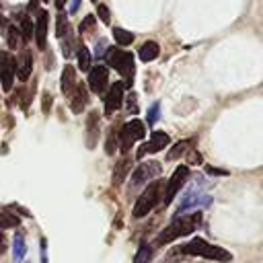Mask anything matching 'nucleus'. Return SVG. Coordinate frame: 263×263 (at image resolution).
Segmentation results:
<instances>
[{
  "instance_id": "f257e3e1",
  "label": "nucleus",
  "mask_w": 263,
  "mask_h": 263,
  "mask_svg": "<svg viewBox=\"0 0 263 263\" xmlns=\"http://www.w3.org/2000/svg\"><path fill=\"white\" fill-rule=\"evenodd\" d=\"M201 222V214L195 212V214H187V216H177L164 230H160V234L156 236V245L162 247V245H168L181 236H189Z\"/></svg>"
},
{
  "instance_id": "f03ea898",
  "label": "nucleus",
  "mask_w": 263,
  "mask_h": 263,
  "mask_svg": "<svg viewBox=\"0 0 263 263\" xmlns=\"http://www.w3.org/2000/svg\"><path fill=\"white\" fill-rule=\"evenodd\" d=\"M179 253L193 255V257H203V259L218 261V263H228V261H232V255H230L226 249L216 247V245H210L205 238H193V240H189L187 245H183V247L179 249Z\"/></svg>"
},
{
  "instance_id": "7ed1b4c3",
  "label": "nucleus",
  "mask_w": 263,
  "mask_h": 263,
  "mask_svg": "<svg viewBox=\"0 0 263 263\" xmlns=\"http://www.w3.org/2000/svg\"><path fill=\"white\" fill-rule=\"evenodd\" d=\"M105 58H107V64L113 66L125 78V86L129 88L132 86V78H134V70H136L132 53L129 51H123V49H117V47H109V51H107Z\"/></svg>"
},
{
  "instance_id": "20e7f679",
  "label": "nucleus",
  "mask_w": 263,
  "mask_h": 263,
  "mask_svg": "<svg viewBox=\"0 0 263 263\" xmlns=\"http://www.w3.org/2000/svg\"><path fill=\"white\" fill-rule=\"evenodd\" d=\"M162 183L160 181H152L142 193L140 197L136 199V205H134V218H144L156 203H158V197H160V191H162Z\"/></svg>"
},
{
  "instance_id": "39448f33",
  "label": "nucleus",
  "mask_w": 263,
  "mask_h": 263,
  "mask_svg": "<svg viewBox=\"0 0 263 263\" xmlns=\"http://www.w3.org/2000/svg\"><path fill=\"white\" fill-rule=\"evenodd\" d=\"M144 136H146V125L140 119H129L127 123H123V127L119 132V150L125 154Z\"/></svg>"
},
{
  "instance_id": "423d86ee",
  "label": "nucleus",
  "mask_w": 263,
  "mask_h": 263,
  "mask_svg": "<svg viewBox=\"0 0 263 263\" xmlns=\"http://www.w3.org/2000/svg\"><path fill=\"white\" fill-rule=\"evenodd\" d=\"M187 179H189V166H187V164H179V166L175 168V173L171 175L166 187H164V197H162V203H164V205H168V203L173 201V197L179 193V189L185 185Z\"/></svg>"
},
{
  "instance_id": "0eeeda50",
  "label": "nucleus",
  "mask_w": 263,
  "mask_h": 263,
  "mask_svg": "<svg viewBox=\"0 0 263 263\" xmlns=\"http://www.w3.org/2000/svg\"><path fill=\"white\" fill-rule=\"evenodd\" d=\"M16 70H18L16 58H14L12 53H8V51H0V82H2V88H4L6 92L12 88Z\"/></svg>"
},
{
  "instance_id": "6e6552de",
  "label": "nucleus",
  "mask_w": 263,
  "mask_h": 263,
  "mask_svg": "<svg viewBox=\"0 0 263 263\" xmlns=\"http://www.w3.org/2000/svg\"><path fill=\"white\" fill-rule=\"evenodd\" d=\"M107 82H109V70L107 66H92L90 72H88V78H86V84L92 92L97 95H103L105 88H107Z\"/></svg>"
},
{
  "instance_id": "1a4fd4ad",
  "label": "nucleus",
  "mask_w": 263,
  "mask_h": 263,
  "mask_svg": "<svg viewBox=\"0 0 263 263\" xmlns=\"http://www.w3.org/2000/svg\"><path fill=\"white\" fill-rule=\"evenodd\" d=\"M160 175V164L158 162H142L136 171H134V175H132V187H138V185H144L146 181H150V179H156Z\"/></svg>"
},
{
  "instance_id": "9d476101",
  "label": "nucleus",
  "mask_w": 263,
  "mask_h": 263,
  "mask_svg": "<svg viewBox=\"0 0 263 263\" xmlns=\"http://www.w3.org/2000/svg\"><path fill=\"white\" fill-rule=\"evenodd\" d=\"M168 142H171L168 134H164V132H152L150 142H146V144H142V146L138 148V160H140L144 154H154V152H158V150L166 148V146H168Z\"/></svg>"
},
{
  "instance_id": "9b49d317",
  "label": "nucleus",
  "mask_w": 263,
  "mask_h": 263,
  "mask_svg": "<svg viewBox=\"0 0 263 263\" xmlns=\"http://www.w3.org/2000/svg\"><path fill=\"white\" fill-rule=\"evenodd\" d=\"M123 90H125L123 82H113L111 84L109 95L105 99V115H111L117 109H121V105H123Z\"/></svg>"
},
{
  "instance_id": "f8f14e48",
  "label": "nucleus",
  "mask_w": 263,
  "mask_h": 263,
  "mask_svg": "<svg viewBox=\"0 0 263 263\" xmlns=\"http://www.w3.org/2000/svg\"><path fill=\"white\" fill-rule=\"evenodd\" d=\"M47 16L49 14L45 10H39L37 12V21H35V41H37V47L41 51L47 49V23H49Z\"/></svg>"
},
{
  "instance_id": "ddd939ff",
  "label": "nucleus",
  "mask_w": 263,
  "mask_h": 263,
  "mask_svg": "<svg viewBox=\"0 0 263 263\" xmlns=\"http://www.w3.org/2000/svg\"><path fill=\"white\" fill-rule=\"evenodd\" d=\"M31 70H33V55L27 47L21 49V55H18V70H16V76L25 82L29 76H31Z\"/></svg>"
},
{
  "instance_id": "4468645a",
  "label": "nucleus",
  "mask_w": 263,
  "mask_h": 263,
  "mask_svg": "<svg viewBox=\"0 0 263 263\" xmlns=\"http://www.w3.org/2000/svg\"><path fill=\"white\" fill-rule=\"evenodd\" d=\"M86 103H88L86 88H84L82 84H76V88H74L72 95H70V109H72L74 113H80V111L86 107Z\"/></svg>"
},
{
  "instance_id": "2eb2a0df",
  "label": "nucleus",
  "mask_w": 263,
  "mask_h": 263,
  "mask_svg": "<svg viewBox=\"0 0 263 263\" xmlns=\"http://www.w3.org/2000/svg\"><path fill=\"white\" fill-rule=\"evenodd\" d=\"M60 82H62V92L64 95H72V90L76 88V72H74V66H70V64L64 66Z\"/></svg>"
},
{
  "instance_id": "dca6fc26",
  "label": "nucleus",
  "mask_w": 263,
  "mask_h": 263,
  "mask_svg": "<svg viewBox=\"0 0 263 263\" xmlns=\"http://www.w3.org/2000/svg\"><path fill=\"white\" fill-rule=\"evenodd\" d=\"M86 132H88V136H86V146H88V148H95L97 136H99V113H97V111H90L88 121H86Z\"/></svg>"
},
{
  "instance_id": "f3484780",
  "label": "nucleus",
  "mask_w": 263,
  "mask_h": 263,
  "mask_svg": "<svg viewBox=\"0 0 263 263\" xmlns=\"http://www.w3.org/2000/svg\"><path fill=\"white\" fill-rule=\"evenodd\" d=\"M27 253V242H25V236L23 232H16V236L12 238V261L14 263H21L23 257Z\"/></svg>"
},
{
  "instance_id": "a211bd4d",
  "label": "nucleus",
  "mask_w": 263,
  "mask_h": 263,
  "mask_svg": "<svg viewBox=\"0 0 263 263\" xmlns=\"http://www.w3.org/2000/svg\"><path fill=\"white\" fill-rule=\"evenodd\" d=\"M140 60L142 62H152V60H156L158 58V53H160V47H158V43L156 41H146L142 47H140Z\"/></svg>"
},
{
  "instance_id": "6ab92c4d",
  "label": "nucleus",
  "mask_w": 263,
  "mask_h": 263,
  "mask_svg": "<svg viewBox=\"0 0 263 263\" xmlns=\"http://www.w3.org/2000/svg\"><path fill=\"white\" fill-rule=\"evenodd\" d=\"M18 224H21V220L16 214H12V210H8V208L0 210V228H16Z\"/></svg>"
},
{
  "instance_id": "aec40b11",
  "label": "nucleus",
  "mask_w": 263,
  "mask_h": 263,
  "mask_svg": "<svg viewBox=\"0 0 263 263\" xmlns=\"http://www.w3.org/2000/svg\"><path fill=\"white\" fill-rule=\"evenodd\" d=\"M76 55H78V68L84 72H90V49L84 43H78Z\"/></svg>"
},
{
  "instance_id": "412c9836",
  "label": "nucleus",
  "mask_w": 263,
  "mask_h": 263,
  "mask_svg": "<svg viewBox=\"0 0 263 263\" xmlns=\"http://www.w3.org/2000/svg\"><path fill=\"white\" fill-rule=\"evenodd\" d=\"M134 263H152V247L148 242H142L138 247V253L134 257Z\"/></svg>"
},
{
  "instance_id": "4be33fe9",
  "label": "nucleus",
  "mask_w": 263,
  "mask_h": 263,
  "mask_svg": "<svg viewBox=\"0 0 263 263\" xmlns=\"http://www.w3.org/2000/svg\"><path fill=\"white\" fill-rule=\"evenodd\" d=\"M113 37H115V41L119 43V45H129V43H134V33H129V31H125V29H113Z\"/></svg>"
},
{
  "instance_id": "5701e85b",
  "label": "nucleus",
  "mask_w": 263,
  "mask_h": 263,
  "mask_svg": "<svg viewBox=\"0 0 263 263\" xmlns=\"http://www.w3.org/2000/svg\"><path fill=\"white\" fill-rule=\"evenodd\" d=\"M21 35H23L25 41H29L31 37H35V27H33V23H31V18H29L27 14H25L23 21H21Z\"/></svg>"
},
{
  "instance_id": "b1692460",
  "label": "nucleus",
  "mask_w": 263,
  "mask_h": 263,
  "mask_svg": "<svg viewBox=\"0 0 263 263\" xmlns=\"http://www.w3.org/2000/svg\"><path fill=\"white\" fill-rule=\"evenodd\" d=\"M23 39V35L18 33V29L14 27V25H8V29H6V41H8V47H18V41Z\"/></svg>"
},
{
  "instance_id": "393cba45",
  "label": "nucleus",
  "mask_w": 263,
  "mask_h": 263,
  "mask_svg": "<svg viewBox=\"0 0 263 263\" xmlns=\"http://www.w3.org/2000/svg\"><path fill=\"white\" fill-rule=\"evenodd\" d=\"M127 171H129V160H127V158L119 160V162H117V166H115V175H113L115 185H119V183L123 181V177H125V173H127Z\"/></svg>"
},
{
  "instance_id": "a878e982",
  "label": "nucleus",
  "mask_w": 263,
  "mask_h": 263,
  "mask_svg": "<svg viewBox=\"0 0 263 263\" xmlns=\"http://www.w3.org/2000/svg\"><path fill=\"white\" fill-rule=\"evenodd\" d=\"M55 35L62 37V39L68 35V16H66V14H58V21H55Z\"/></svg>"
},
{
  "instance_id": "bb28decb",
  "label": "nucleus",
  "mask_w": 263,
  "mask_h": 263,
  "mask_svg": "<svg viewBox=\"0 0 263 263\" xmlns=\"http://www.w3.org/2000/svg\"><path fill=\"white\" fill-rule=\"evenodd\" d=\"M187 146H189V142H187V140H183V142H177V144L173 146V150L166 154V158H168V160H175V158H179V156L185 152V148H187Z\"/></svg>"
},
{
  "instance_id": "cd10ccee",
  "label": "nucleus",
  "mask_w": 263,
  "mask_h": 263,
  "mask_svg": "<svg viewBox=\"0 0 263 263\" xmlns=\"http://www.w3.org/2000/svg\"><path fill=\"white\" fill-rule=\"evenodd\" d=\"M117 140H119V136H117L115 132H111L109 138H107V144H105L107 154H113V152H115V148H117Z\"/></svg>"
},
{
  "instance_id": "c85d7f7f",
  "label": "nucleus",
  "mask_w": 263,
  "mask_h": 263,
  "mask_svg": "<svg viewBox=\"0 0 263 263\" xmlns=\"http://www.w3.org/2000/svg\"><path fill=\"white\" fill-rule=\"evenodd\" d=\"M97 16H99L105 25L111 21V12H109V8H107L105 4H99V6H97Z\"/></svg>"
},
{
  "instance_id": "c756f323",
  "label": "nucleus",
  "mask_w": 263,
  "mask_h": 263,
  "mask_svg": "<svg viewBox=\"0 0 263 263\" xmlns=\"http://www.w3.org/2000/svg\"><path fill=\"white\" fill-rule=\"evenodd\" d=\"M72 47H74V37H64V43H62V49H64V55L70 58L72 55Z\"/></svg>"
},
{
  "instance_id": "7c9ffc66",
  "label": "nucleus",
  "mask_w": 263,
  "mask_h": 263,
  "mask_svg": "<svg viewBox=\"0 0 263 263\" xmlns=\"http://www.w3.org/2000/svg\"><path fill=\"white\" fill-rule=\"evenodd\" d=\"M92 27H95V16H90V14H88V16L78 25V31H80V33H84V31H88V29H92Z\"/></svg>"
},
{
  "instance_id": "2f4dec72",
  "label": "nucleus",
  "mask_w": 263,
  "mask_h": 263,
  "mask_svg": "<svg viewBox=\"0 0 263 263\" xmlns=\"http://www.w3.org/2000/svg\"><path fill=\"white\" fill-rule=\"evenodd\" d=\"M205 173H210V175H222V177H226L228 175V171H224V168H214V166H210V164H205Z\"/></svg>"
},
{
  "instance_id": "473e14b6",
  "label": "nucleus",
  "mask_w": 263,
  "mask_h": 263,
  "mask_svg": "<svg viewBox=\"0 0 263 263\" xmlns=\"http://www.w3.org/2000/svg\"><path fill=\"white\" fill-rule=\"evenodd\" d=\"M49 105H51V97H49V92H43V111L45 113L49 111Z\"/></svg>"
},
{
  "instance_id": "72a5a7b5",
  "label": "nucleus",
  "mask_w": 263,
  "mask_h": 263,
  "mask_svg": "<svg viewBox=\"0 0 263 263\" xmlns=\"http://www.w3.org/2000/svg\"><path fill=\"white\" fill-rule=\"evenodd\" d=\"M45 247H47V242H45V238H41V261H43V263H47V255H45Z\"/></svg>"
},
{
  "instance_id": "f704fd0d",
  "label": "nucleus",
  "mask_w": 263,
  "mask_h": 263,
  "mask_svg": "<svg viewBox=\"0 0 263 263\" xmlns=\"http://www.w3.org/2000/svg\"><path fill=\"white\" fill-rule=\"evenodd\" d=\"M53 2H55L58 8H64V6H66V0H53Z\"/></svg>"
},
{
  "instance_id": "c9c22d12",
  "label": "nucleus",
  "mask_w": 263,
  "mask_h": 263,
  "mask_svg": "<svg viewBox=\"0 0 263 263\" xmlns=\"http://www.w3.org/2000/svg\"><path fill=\"white\" fill-rule=\"evenodd\" d=\"M90 2H97V0H90Z\"/></svg>"
},
{
  "instance_id": "e433bc0d",
  "label": "nucleus",
  "mask_w": 263,
  "mask_h": 263,
  "mask_svg": "<svg viewBox=\"0 0 263 263\" xmlns=\"http://www.w3.org/2000/svg\"><path fill=\"white\" fill-rule=\"evenodd\" d=\"M27 263H31V261H27Z\"/></svg>"
}]
</instances>
